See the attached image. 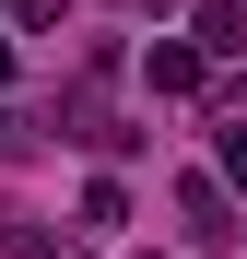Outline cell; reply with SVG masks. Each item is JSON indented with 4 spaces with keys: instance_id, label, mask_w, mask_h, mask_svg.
Masks as SVG:
<instances>
[{
    "instance_id": "1",
    "label": "cell",
    "mask_w": 247,
    "mask_h": 259,
    "mask_svg": "<svg viewBox=\"0 0 247 259\" xmlns=\"http://www.w3.org/2000/svg\"><path fill=\"white\" fill-rule=\"evenodd\" d=\"M177 212H188V236H200V247H235V212H224V189H212V177H188V189H177Z\"/></svg>"
},
{
    "instance_id": "2",
    "label": "cell",
    "mask_w": 247,
    "mask_h": 259,
    "mask_svg": "<svg viewBox=\"0 0 247 259\" xmlns=\"http://www.w3.org/2000/svg\"><path fill=\"white\" fill-rule=\"evenodd\" d=\"M141 82H153V95H200V48H165V35H153V48H141Z\"/></svg>"
},
{
    "instance_id": "3",
    "label": "cell",
    "mask_w": 247,
    "mask_h": 259,
    "mask_svg": "<svg viewBox=\"0 0 247 259\" xmlns=\"http://www.w3.org/2000/svg\"><path fill=\"white\" fill-rule=\"evenodd\" d=\"M188 35H200L212 59H235V48H247V12H235V0H200V24H188Z\"/></svg>"
},
{
    "instance_id": "4",
    "label": "cell",
    "mask_w": 247,
    "mask_h": 259,
    "mask_svg": "<svg viewBox=\"0 0 247 259\" xmlns=\"http://www.w3.org/2000/svg\"><path fill=\"white\" fill-rule=\"evenodd\" d=\"M24 153H35V118H24V106H0V165H24Z\"/></svg>"
},
{
    "instance_id": "5",
    "label": "cell",
    "mask_w": 247,
    "mask_h": 259,
    "mask_svg": "<svg viewBox=\"0 0 247 259\" xmlns=\"http://www.w3.org/2000/svg\"><path fill=\"white\" fill-rule=\"evenodd\" d=\"M12 12H24V24H59V12H71V0H12Z\"/></svg>"
},
{
    "instance_id": "6",
    "label": "cell",
    "mask_w": 247,
    "mask_h": 259,
    "mask_svg": "<svg viewBox=\"0 0 247 259\" xmlns=\"http://www.w3.org/2000/svg\"><path fill=\"white\" fill-rule=\"evenodd\" d=\"M224 177H247V130H224Z\"/></svg>"
},
{
    "instance_id": "7",
    "label": "cell",
    "mask_w": 247,
    "mask_h": 259,
    "mask_svg": "<svg viewBox=\"0 0 247 259\" xmlns=\"http://www.w3.org/2000/svg\"><path fill=\"white\" fill-rule=\"evenodd\" d=\"M0 82H12V48H0Z\"/></svg>"
}]
</instances>
